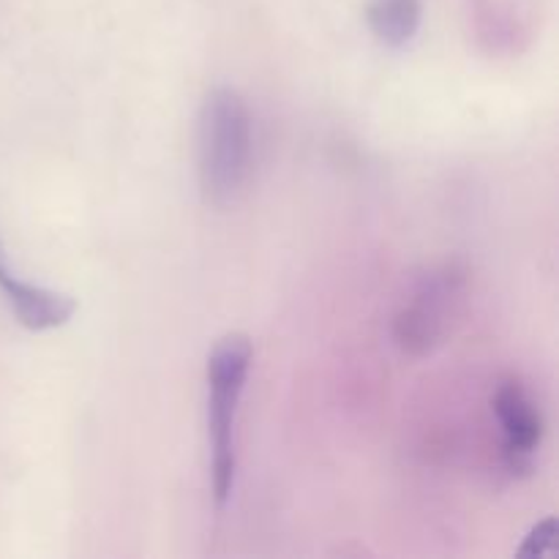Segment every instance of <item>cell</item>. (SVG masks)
Instances as JSON below:
<instances>
[{"label":"cell","mask_w":559,"mask_h":559,"mask_svg":"<svg viewBox=\"0 0 559 559\" xmlns=\"http://www.w3.org/2000/svg\"><path fill=\"white\" fill-rule=\"evenodd\" d=\"M254 164V123L246 98L218 85L200 112V189L207 205H233L246 189Z\"/></svg>","instance_id":"1"},{"label":"cell","mask_w":559,"mask_h":559,"mask_svg":"<svg viewBox=\"0 0 559 559\" xmlns=\"http://www.w3.org/2000/svg\"><path fill=\"white\" fill-rule=\"evenodd\" d=\"M251 369V342L229 333L213 347L207 358V435H211V480L218 508L233 500L235 469V420L240 396Z\"/></svg>","instance_id":"2"},{"label":"cell","mask_w":559,"mask_h":559,"mask_svg":"<svg viewBox=\"0 0 559 559\" xmlns=\"http://www.w3.org/2000/svg\"><path fill=\"white\" fill-rule=\"evenodd\" d=\"M464 284H467V273L459 262H445L420 278L393 322V336L404 353L418 358L442 342L451 317L462 304Z\"/></svg>","instance_id":"3"},{"label":"cell","mask_w":559,"mask_h":559,"mask_svg":"<svg viewBox=\"0 0 559 559\" xmlns=\"http://www.w3.org/2000/svg\"><path fill=\"white\" fill-rule=\"evenodd\" d=\"M502 429V459L511 475H530L535 467V453L544 440V418L535 407L527 388L516 380H506L491 399Z\"/></svg>","instance_id":"4"},{"label":"cell","mask_w":559,"mask_h":559,"mask_svg":"<svg viewBox=\"0 0 559 559\" xmlns=\"http://www.w3.org/2000/svg\"><path fill=\"white\" fill-rule=\"evenodd\" d=\"M0 293H3L5 304L14 311L16 322L36 333L63 328L76 311V300L71 295L36 287V284L16 278L11 273L9 262H5L3 246H0Z\"/></svg>","instance_id":"5"},{"label":"cell","mask_w":559,"mask_h":559,"mask_svg":"<svg viewBox=\"0 0 559 559\" xmlns=\"http://www.w3.org/2000/svg\"><path fill=\"white\" fill-rule=\"evenodd\" d=\"M366 20L377 41L391 49H404L418 36L424 0H371Z\"/></svg>","instance_id":"6"},{"label":"cell","mask_w":559,"mask_h":559,"mask_svg":"<svg viewBox=\"0 0 559 559\" xmlns=\"http://www.w3.org/2000/svg\"><path fill=\"white\" fill-rule=\"evenodd\" d=\"M551 544H555V519L549 516L530 530L522 549H519V557H546L551 551Z\"/></svg>","instance_id":"7"}]
</instances>
